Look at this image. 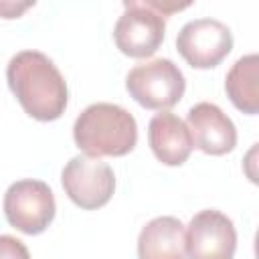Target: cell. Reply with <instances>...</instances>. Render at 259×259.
<instances>
[{"label": "cell", "mask_w": 259, "mask_h": 259, "mask_svg": "<svg viewBox=\"0 0 259 259\" xmlns=\"http://www.w3.org/2000/svg\"><path fill=\"white\" fill-rule=\"evenodd\" d=\"M0 259H30V253L20 239L0 235Z\"/></svg>", "instance_id": "cell-13"}, {"label": "cell", "mask_w": 259, "mask_h": 259, "mask_svg": "<svg viewBox=\"0 0 259 259\" xmlns=\"http://www.w3.org/2000/svg\"><path fill=\"white\" fill-rule=\"evenodd\" d=\"M73 138L89 158L125 156L136 148L138 123L121 105L91 103L75 119Z\"/></svg>", "instance_id": "cell-2"}, {"label": "cell", "mask_w": 259, "mask_h": 259, "mask_svg": "<svg viewBox=\"0 0 259 259\" xmlns=\"http://www.w3.org/2000/svg\"><path fill=\"white\" fill-rule=\"evenodd\" d=\"M225 91L239 111L249 115L259 111V57L255 53L235 61L227 73Z\"/></svg>", "instance_id": "cell-12"}, {"label": "cell", "mask_w": 259, "mask_h": 259, "mask_svg": "<svg viewBox=\"0 0 259 259\" xmlns=\"http://www.w3.org/2000/svg\"><path fill=\"white\" fill-rule=\"evenodd\" d=\"M34 2H26V4H12V2H2L0 4V14L4 16V18H16L22 10H26V8H30Z\"/></svg>", "instance_id": "cell-14"}, {"label": "cell", "mask_w": 259, "mask_h": 259, "mask_svg": "<svg viewBox=\"0 0 259 259\" xmlns=\"http://www.w3.org/2000/svg\"><path fill=\"white\" fill-rule=\"evenodd\" d=\"M176 49L190 67L212 69L231 53L233 34L217 18H194L180 28Z\"/></svg>", "instance_id": "cell-7"}, {"label": "cell", "mask_w": 259, "mask_h": 259, "mask_svg": "<svg viewBox=\"0 0 259 259\" xmlns=\"http://www.w3.org/2000/svg\"><path fill=\"white\" fill-rule=\"evenodd\" d=\"M148 142L154 156L166 166H180L192 152V140L186 123L170 113H156L148 123Z\"/></svg>", "instance_id": "cell-10"}, {"label": "cell", "mask_w": 259, "mask_h": 259, "mask_svg": "<svg viewBox=\"0 0 259 259\" xmlns=\"http://www.w3.org/2000/svg\"><path fill=\"white\" fill-rule=\"evenodd\" d=\"M61 182L67 196L85 210L107 204L115 190L111 166L89 156H73L63 168Z\"/></svg>", "instance_id": "cell-6"}, {"label": "cell", "mask_w": 259, "mask_h": 259, "mask_svg": "<svg viewBox=\"0 0 259 259\" xmlns=\"http://www.w3.org/2000/svg\"><path fill=\"white\" fill-rule=\"evenodd\" d=\"M190 2L168 0H123V14L117 18L113 38L117 49L134 59L150 57L164 40L166 16L188 8Z\"/></svg>", "instance_id": "cell-3"}, {"label": "cell", "mask_w": 259, "mask_h": 259, "mask_svg": "<svg viewBox=\"0 0 259 259\" xmlns=\"http://www.w3.org/2000/svg\"><path fill=\"white\" fill-rule=\"evenodd\" d=\"M8 87L20 107L38 121H53L65 113L69 91L57 65L38 51L16 53L6 67Z\"/></svg>", "instance_id": "cell-1"}, {"label": "cell", "mask_w": 259, "mask_h": 259, "mask_svg": "<svg viewBox=\"0 0 259 259\" xmlns=\"http://www.w3.org/2000/svg\"><path fill=\"white\" fill-rule=\"evenodd\" d=\"M125 89L142 107L164 111L182 99L186 81L178 65L170 59H152L127 73Z\"/></svg>", "instance_id": "cell-4"}, {"label": "cell", "mask_w": 259, "mask_h": 259, "mask_svg": "<svg viewBox=\"0 0 259 259\" xmlns=\"http://www.w3.org/2000/svg\"><path fill=\"white\" fill-rule=\"evenodd\" d=\"M55 210V194L42 180H18L10 184L4 194L6 221L24 235L42 233L53 223Z\"/></svg>", "instance_id": "cell-5"}, {"label": "cell", "mask_w": 259, "mask_h": 259, "mask_svg": "<svg viewBox=\"0 0 259 259\" xmlns=\"http://www.w3.org/2000/svg\"><path fill=\"white\" fill-rule=\"evenodd\" d=\"M192 146L210 156H223L237 146V130L231 117L214 103L200 101L186 117Z\"/></svg>", "instance_id": "cell-9"}, {"label": "cell", "mask_w": 259, "mask_h": 259, "mask_svg": "<svg viewBox=\"0 0 259 259\" xmlns=\"http://www.w3.org/2000/svg\"><path fill=\"white\" fill-rule=\"evenodd\" d=\"M138 259H186V231L176 217H156L140 231Z\"/></svg>", "instance_id": "cell-11"}, {"label": "cell", "mask_w": 259, "mask_h": 259, "mask_svg": "<svg viewBox=\"0 0 259 259\" xmlns=\"http://www.w3.org/2000/svg\"><path fill=\"white\" fill-rule=\"evenodd\" d=\"M237 231L233 221L221 210L196 212L186 231V253L190 259H233Z\"/></svg>", "instance_id": "cell-8"}]
</instances>
